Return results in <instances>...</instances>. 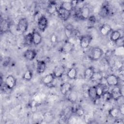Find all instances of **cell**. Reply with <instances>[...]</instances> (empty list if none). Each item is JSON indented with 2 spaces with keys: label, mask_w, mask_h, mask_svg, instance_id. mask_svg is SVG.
I'll return each instance as SVG.
<instances>
[{
  "label": "cell",
  "mask_w": 124,
  "mask_h": 124,
  "mask_svg": "<svg viewBox=\"0 0 124 124\" xmlns=\"http://www.w3.org/2000/svg\"><path fill=\"white\" fill-rule=\"evenodd\" d=\"M94 72V70L93 67H88L84 72V78L87 80H91Z\"/></svg>",
  "instance_id": "cell-24"
},
{
  "label": "cell",
  "mask_w": 124,
  "mask_h": 124,
  "mask_svg": "<svg viewBox=\"0 0 124 124\" xmlns=\"http://www.w3.org/2000/svg\"><path fill=\"white\" fill-rule=\"evenodd\" d=\"M74 46L73 43L69 41H66L62 46L61 50L63 53H69L74 50Z\"/></svg>",
  "instance_id": "cell-15"
},
{
  "label": "cell",
  "mask_w": 124,
  "mask_h": 124,
  "mask_svg": "<svg viewBox=\"0 0 124 124\" xmlns=\"http://www.w3.org/2000/svg\"><path fill=\"white\" fill-rule=\"evenodd\" d=\"M112 31L111 26L108 24H104L100 28V33L103 36H106Z\"/></svg>",
  "instance_id": "cell-19"
},
{
  "label": "cell",
  "mask_w": 124,
  "mask_h": 124,
  "mask_svg": "<svg viewBox=\"0 0 124 124\" xmlns=\"http://www.w3.org/2000/svg\"><path fill=\"white\" fill-rule=\"evenodd\" d=\"M59 17L63 20H67L70 17L71 12L67 11L59 6L57 12Z\"/></svg>",
  "instance_id": "cell-11"
},
{
  "label": "cell",
  "mask_w": 124,
  "mask_h": 124,
  "mask_svg": "<svg viewBox=\"0 0 124 124\" xmlns=\"http://www.w3.org/2000/svg\"><path fill=\"white\" fill-rule=\"evenodd\" d=\"M24 43L25 46H30L33 44L31 33H29L25 35L24 39Z\"/></svg>",
  "instance_id": "cell-25"
},
{
  "label": "cell",
  "mask_w": 124,
  "mask_h": 124,
  "mask_svg": "<svg viewBox=\"0 0 124 124\" xmlns=\"http://www.w3.org/2000/svg\"><path fill=\"white\" fill-rule=\"evenodd\" d=\"M87 94L89 98L93 101H95L98 98L96 95L95 86H90L87 90Z\"/></svg>",
  "instance_id": "cell-18"
},
{
  "label": "cell",
  "mask_w": 124,
  "mask_h": 124,
  "mask_svg": "<svg viewBox=\"0 0 124 124\" xmlns=\"http://www.w3.org/2000/svg\"><path fill=\"white\" fill-rule=\"evenodd\" d=\"M72 89V86L69 82H65L61 84L60 91L62 94L63 95H66L68 94Z\"/></svg>",
  "instance_id": "cell-9"
},
{
  "label": "cell",
  "mask_w": 124,
  "mask_h": 124,
  "mask_svg": "<svg viewBox=\"0 0 124 124\" xmlns=\"http://www.w3.org/2000/svg\"><path fill=\"white\" fill-rule=\"evenodd\" d=\"M75 112L79 117L82 116L84 114V110L81 107L77 108L75 110Z\"/></svg>",
  "instance_id": "cell-35"
},
{
  "label": "cell",
  "mask_w": 124,
  "mask_h": 124,
  "mask_svg": "<svg viewBox=\"0 0 124 124\" xmlns=\"http://www.w3.org/2000/svg\"><path fill=\"white\" fill-rule=\"evenodd\" d=\"M47 18L44 16H41L38 19L37 26L39 30L42 32L45 31L48 26Z\"/></svg>",
  "instance_id": "cell-3"
},
{
  "label": "cell",
  "mask_w": 124,
  "mask_h": 124,
  "mask_svg": "<svg viewBox=\"0 0 124 124\" xmlns=\"http://www.w3.org/2000/svg\"><path fill=\"white\" fill-rule=\"evenodd\" d=\"M78 16L82 19H88L90 16V8L87 6H83L80 8Z\"/></svg>",
  "instance_id": "cell-8"
},
{
  "label": "cell",
  "mask_w": 124,
  "mask_h": 124,
  "mask_svg": "<svg viewBox=\"0 0 124 124\" xmlns=\"http://www.w3.org/2000/svg\"><path fill=\"white\" fill-rule=\"evenodd\" d=\"M111 95L112 99L115 101L118 100L121 97H123L124 94L122 93L121 88L118 86L113 87V89L111 90Z\"/></svg>",
  "instance_id": "cell-7"
},
{
  "label": "cell",
  "mask_w": 124,
  "mask_h": 124,
  "mask_svg": "<svg viewBox=\"0 0 124 124\" xmlns=\"http://www.w3.org/2000/svg\"><path fill=\"white\" fill-rule=\"evenodd\" d=\"M76 32V31L71 24H68L65 26V33L66 36L70 38L74 35Z\"/></svg>",
  "instance_id": "cell-20"
},
{
  "label": "cell",
  "mask_w": 124,
  "mask_h": 124,
  "mask_svg": "<svg viewBox=\"0 0 124 124\" xmlns=\"http://www.w3.org/2000/svg\"><path fill=\"white\" fill-rule=\"evenodd\" d=\"M53 73H49L45 76L42 79V82L45 85H48L51 84L55 79Z\"/></svg>",
  "instance_id": "cell-16"
},
{
  "label": "cell",
  "mask_w": 124,
  "mask_h": 124,
  "mask_svg": "<svg viewBox=\"0 0 124 124\" xmlns=\"http://www.w3.org/2000/svg\"><path fill=\"white\" fill-rule=\"evenodd\" d=\"M28 26L29 23L27 18H22L19 20L17 23V30L22 33H24L27 31Z\"/></svg>",
  "instance_id": "cell-5"
},
{
  "label": "cell",
  "mask_w": 124,
  "mask_h": 124,
  "mask_svg": "<svg viewBox=\"0 0 124 124\" xmlns=\"http://www.w3.org/2000/svg\"><path fill=\"white\" fill-rule=\"evenodd\" d=\"M57 40V37L54 33L52 34L50 36V41L52 43H55Z\"/></svg>",
  "instance_id": "cell-38"
},
{
  "label": "cell",
  "mask_w": 124,
  "mask_h": 124,
  "mask_svg": "<svg viewBox=\"0 0 124 124\" xmlns=\"http://www.w3.org/2000/svg\"><path fill=\"white\" fill-rule=\"evenodd\" d=\"M95 86V90L97 98H100L102 96L103 93L105 92V88L104 86L101 84H98Z\"/></svg>",
  "instance_id": "cell-27"
},
{
  "label": "cell",
  "mask_w": 124,
  "mask_h": 124,
  "mask_svg": "<svg viewBox=\"0 0 124 124\" xmlns=\"http://www.w3.org/2000/svg\"><path fill=\"white\" fill-rule=\"evenodd\" d=\"M46 68V62L43 60L38 61L36 64V72L39 74L44 73Z\"/></svg>",
  "instance_id": "cell-14"
},
{
  "label": "cell",
  "mask_w": 124,
  "mask_h": 124,
  "mask_svg": "<svg viewBox=\"0 0 124 124\" xmlns=\"http://www.w3.org/2000/svg\"><path fill=\"white\" fill-rule=\"evenodd\" d=\"M60 6L63 9L70 12H71L73 9V7L71 5L70 1H62L60 4Z\"/></svg>",
  "instance_id": "cell-28"
},
{
  "label": "cell",
  "mask_w": 124,
  "mask_h": 124,
  "mask_svg": "<svg viewBox=\"0 0 124 124\" xmlns=\"http://www.w3.org/2000/svg\"><path fill=\"white\" fill-rule=\"evenodd\" d=\"M68 94V99L69 101L71 102H75L77 101L78 95L76 92L71 91Z\"/></svg>",
  "instance_id": "cell-32"
},
{
  "label": "cell",
  "mask_w": 124,
  "mask_h": 124,
  "mask_svg": "<svg viewBox=\"0 0 124 124\" xmlns=\"http://www.w3.org/2000/svg\"><path fill=\"white\" fill-rule=\"evenodd\" d=\"M43 118L46 123H50L53 121L54 116L50 112H46L43 114Z\"/></svg>",
  "instance_id": "cell-29"
},
{
  "label": "cell",
  "mask_w": 124,
  "mask_h": 124,
  "mask_svg": "<svg viewBox=\"0 0 124 124\" xmlns=\"http://www.w3.org/2000/svg\"><path fill=\"white\" fill-rule=\"evenodd\" d=\"M59 7V6H58L56 1H49L46 7V11L49 14L52 15L57 12Z\"/></svg>",
  "instance_id": "cell-10"
},
{
  "label": "cell",
  "mask_w": 124,
  "mask_h": 124,
  "mask_svg": "<svg viewBox=\"0 0 124 124\" xmlns=\"http://www.w3.org/2000/svg\"><path fill=\"white\" fill-rule=\"evenodd\" d=\"M119 110V112L120 114H121L122 115H124V104H122L121 105H120L119 108H118Z\"/></svg>",
  "instance_id": "cell-40"
},
{
  "label": "cell",
  "mask_w": 124,
  "mask_h": 124,
  "mask_svg": "<svg viewBox=\"0 0 124 124\" xmlns=\"http://www.w3.org/2000/svg\"><path fill=\"white\" fill-rule=\"evenodd\" d=\"M110 13V10L108 7L106 5H104L101 7L99 12V15L102 17H107Z\"/></svg>",
  "instance_id": "cell-23"
},
{
  "label": "cell",
  "mask_w": 124,
  "mask_h": 124,
  "mask_svg": "<svg viewBox=\"0 0 124 124\" xmlns=\"http://www.w3.org/2000/svg\"><path fill=\"white\" fill-rule=\"evenodd\" d=\"M122 36L121 33L118 30L112 31L110 35V40L111 42L115 43Z\"/></svg>",
  "instance_id": "cell-22"
},
{
  "label": "cell",
  "mask_w": 124,
  "mask_h": 124,
  "mask_svg": "<svg viewBox=\"0 0 124 124\" xmlns=\"http://www.w3.org/2000/svg\"><path fill=\"white\" fill-rule=\"evenodd\" d=\"M105 80L107 84L109 86H118L119 78L118 76L114 74H109L105 77Z\"/></svg>",
  "instance_id": "cell-1"
},
{
  "label": "cell",
  "mask_w": 124,
  "mask_h": 124,
  "mask_svg": "<svg viewBox=\"0 0 124 124\" xmlns=\"http://www.w3.org/2000/svg\"><path fill=\"white\" fill-rule=\"evenodd\" d=\"M119 113V108H112L108 110V115L112 118H116Z\"/></svg>",
  "instance_id": "cell-30"
},
{
  "label": "cell",
  "mask_w": 124,
  "mask_h": 124,
  "mask_svg": "<svg viewBox=\"0 0 124 124\" xmlns=\"http://www.w3.org/2000/svg\"><path fill=\"white\" fill-rule=\"evenodd\" d=\"M92 39V37L90 35H84L81 36L79 40L80 47L83 49H86L88 47Z\"/></svg>",
  "instance_id": "cell-4"
},
{
  "label": "cell",
  "mask_w": 124,
  "mask_h": 124,
  "mask_svg": "<svg viewBox=\"0 0 124 124\" xmlns=\"http://www.w3.org/2000/svg\"><path fill=\"white\" fill-rule=\"evenodd\" d=\"M65 72V67L60 65L56 66L53 71V74L56 78H60L62 77Z\"/></svg>",
  "instance_id": "cell-12"
},
{
  "label": "cell",
  "mask_w": 124,
  "mask_h": 124,
  "mask_svg": "<svg viewBox=\"0 0 124 124\" xmlns=\"http://www.w3.org/2000/svg\"><path fill=\"white\" fill-rule=\"evenodd\" d=\"M33 77V73L30 70H27L23 75L22 78L26 81H30Z\"/></svg>",
  "instance_id": "cell-31"
},
{
  "label": "cell",
  "mask_w": 124,
  "mask_h": 124,
  "mask_svg": "<svg viewBox=\"0 0 124 124\" xmlns=\"http://www.w3.org/2000/svg\"><path fill=\"white\" fill-rule=\"evenodd\" d=\"M70 3L71 4V5H72L73 8H76V7H77V6L78 4L79 1H78V0H71V1H70Z\"/></svg>",
  "instance_id": "cell-39"
},
{
  "label": "cell",
  "mask_w": 124,
  "mask_h": 124,
  "mask_svg": "<svg viewBox=\"0 0 124 124\" xmlns=\"http://www.w3.org/2000/svg\"><path fill=\"white\" fill-rule=\"evenodd\" d=\"M101 97H102L103 100L105 102H108L112 99L111 93L108 91H105Z\"/></svg>",
  "instance_id": "cell-33"
},
{
  "label": "cell",
  "mask_w": 124,
  "mask_h": 124,
  "mask_svg": "<svg viewBox=\"0 0 124 124\" xmlns=\"http://www.w3.org/2000/svg\"><path fill=\"white\" fill-rule=\"evenodd\" d=\"M31 33L32 36L33 44L36 46L40 44L42 41V37L40 33L36 31H33Z\"/></svg>",
  "instance_id": "cell-17"
},
{
  "label": "cell",
  "mask_w": 124,
  "mask_h": 124,
  "mask_svg": "<svg viewBox=\"0 0 124 124\" xmlns=\"http://www.w3.org/2000/svg\"><path fill=\"white\" fill-rule=\"evenodd\" d=\"M91 54V59L93 61H97L102 57L104 54V51L100 47H95L92 49Z\"/></svg>",
  "instance_id": "cell-2"
},
{
  "label": "cell",
  "mask_w": 124,
  "mask_h": 124,
  "mask_svg": "<svg viewBox=\"0 0 124 124\" xmlns=\"http://www.w3.org/2000/svg\"><path fill=\"white\" fill-rule=\"evenodd\" d=\"M103 78V76L101 72H94L91 79V80L93 82H98L101 81Z\"/></svg>",
  "instance_id": "cell-26"
},
{
  "label": "cell",
  "mask_w": 124,
  "mask_h": 124,
  "mask_svg": "<svg viewBox=\"0 0 124 124\" xmlns=\"http://www.w3.org/2000/svg\"><path fill=\"white\" fill-rule=\"evenodd\" d=\"M16 80L12 75H9L6 77L5 80V85L8 89H13L16 85Z\"/></svg>",
  "instance_id": "cell-6"
},
{
  "label": "cell",
  "mask_w": 124,
  "mask_h": 124,
  "mask_svg": "<svg viewBox=\"0 0 124 124\" xmlns=\"http://www.w3.org/2000/svg\"><path fill=\"white\" fill-rule=\"evenodd\" d=\"M37 52L34 49H27L23 53V57L28 61H33L36 57Z\"/></svg>",
  "instance_id": "cell-13"
},
{
  "label": "cell",
  "mask_w": 124,
  "mask_h": 124,
  "mask_svg": "<svg viewBox=\"0 0 124 124\" xmlns=\"http://www.w3.org/2000/svg\"><path fill=\"white\" fill-rule=\"evenodd\" d=\"M77 74L78 72L77 69L74 67H71L68 70L66 73V76L69 79L73 80L77 78Z\"/></svg>",
  "instance_id": "cell-21"
},
{
  "label": "cell",
  "mask_w": 124,
  "mask_h": 124,
  "mask_svg": "<svg viewBox=\"0 0 124 124\" xmlns=\"http://www.w3.org/2000/svg\"><path fill=\"white\" fill-rule=\"evenodd\" d=\"M11 61V59L9 57H6L4 59V61L2 62V64L3 66H8Z\"/></svg>",
  "instance_id": "cell-37"
},
{
  "label": "cell",
  "mask_w": 124,
  "mask_h": 124,
  "mask_svg": "<svg viewBox=\"0 0 124 124\" xmlns=\"http://www.w3.org/2000/svg\"><path fill=\"white\" fill-rule=\"evenodd\" d=\"M124 44V36H121L118 40H117L115 43L114 44L117 47H123Z\"/></svg>",
  "instance_id": "cell-34"
},
{
  "label": "cell",
  "mask_w": 124,
  "mask_h": 124,
  "mask_svg": "<svg viewBox=\"0 0 124 124\" xmlns=\"http://www.w3.org/2000/svg\"><path fill=\"white\" fill-rule=\"evenodd\" d=\"M88 20L90 24H93L96 22V19L95 16L94 15H91V16H90L88 18Z\"/></svg>",
  "instance_id": "cell-36"
}]
</instances>
